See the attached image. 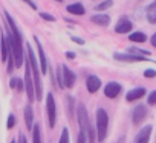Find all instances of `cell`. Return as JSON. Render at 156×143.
<instances>
[{
	"label": "cell",
	"instance_id": "obj_33",
	"mask_svg": "<svg viewBox=\"0 0 156 143\" xmlns=\"http://www.w3.org/2000/svg\"><path fill=\"white\" fill-rule=\"evenodd\" d=\"M25 2H26V3H28V5H29V6L32 8V9H37V5H35V3L32 2V0H25Z\"/></svg>",
	"mask_w": 156,
	"mask_h": 143
},
{
	"label": "cell",
	"instance_id": "obj_29",
	"mask_svg": "<svg viewBox=\"0 0 156 143\" xmlns=\"http://www.w3.org/2000/svg\"><path fill=\"white\" fill-rule=\"evenodd\" d=\"M14 125H16V117H14V114H9V116H8L6 128H8V129H11V128H14Z\"/></svg>",
	"mask_w": 156,
	"mask_h": 143
},
{
	"label": "cell",
	"instance_id": "obj_3",
	"mask_svg": "<svg viewBox=\"0 0 156 143\" xmlns=\"http://www.w3.org/2000/svg\"><path fill=\"white\" fill-rule=\"evenodd\" d=\"M26 50H28V59H29V64H31L34 84H35V99L41 101V98H43V84H41V78H40L41 70L38 68V64H37V59H35V53H34V50H32V47L29 44H28Z\"/></svg>",
	"mask_w": 156,
	"mask_h": 143
},
{
	"label": "cell",
	"instance_id": "obj_32",
	"mask_svg": "<svg viewBox=\"0 0 156 143\" xmlns=\"http://www.w3.org/2000/svg\"><path fill=\"white\" fill-rule=\"evenodd\" d=\"M70 38H72V41H75L78 44H84V40L83 38H78V37H70Z\"/></svg>",
	"mask_w": 156,
	"mask_h": 143
},
{
	"label": "cell",
	"instance_id": "obj_8",
	"mask_svg": "<svg viewBox=\"0 0 156 143\" xmlns=\"http://www.w3.org/2000/svg\"><path fill=\"white\" fill-rule=\"evenodd\" d=\"M61 72H63V82H64V87L66 88H72L75 85V81H76V75L66 65V64H61Z\"/></svg>",
	"mask_w": 156,
	"mask_h": 143
},
{
	"label": "cell",
	"instance_id": "obj_37",
	"mask_svg": "<svg viewBox=\"0 0 156 143\" xmlns=\"http://www.w3.org/2000/svg\"><path fill=\"white\" fill-rule=\"evenodd\" d=\"M11 143H17V141H16V140H12V141H11Z\"/></svg>",
	"mask_w": 156,
	"mask_h": 143
},
{
	"label": "cell",
	"instance_id": "obj_2",
	"mask_svg": "<svg viewBox=\"0 0 156 143\" xmlns=\"http://www.w3.org/2000/svg\"><path fill=\"white\" fill-rule=\"evenodd\" d=\"M76 119H78V125H80V132H83L87 137V143H97V140H98L97 131L92 126L87 108L83 104H80L76 107Z\"/></svg>",
	"mask_w": 156,
	"mask_h": 143
},
{
	"label": "cell",
	"instance_id": "obj_16",
	"mask_svg": "<svg viewBox=\"0 0 156 143\" xmlns=\"http://www.w3.org/2000/svg\"><path fill=\"white\" fill-rule=\"evenodd\" d=\"M145 17H147V22H148V23H151V25L156 23V0H154V2H151V3L147 6V9H145Z\"/></svg>",
	"mask_w": 156,
	"mask_h": 143
},
{
	"label": "cell",
	"instance_id": "obj_4",
	"mask_svg": "<svg viewBox=\"0 0 156 143\" xmlns=\"http://www.w3.org/2000/svg\"><path fill=\"white\" fill-rule=\"evenodd\" d=\"M95 122H97V137L98 141H104L107 137V128H109V114L104 108H97L95 111Z\"/></svg>",
	"mask_w": 156,
	"mask_h": 143
},
{
	"label": "cell",
	"instance_id": "obj_14",
	"mask_svg": "<svg viewBox=\"0 0 156 143\" xmlns=\"http://www.w3.org/2000/svg\"><path fill=\"white\" fill-rule=\"evenodd\" d=\"M151 125H147V126H144L138 134H136V137H135V140H133V143H148V140H150V135H151Z\"/></svg>",
	"mask_w": 156,
	"mask_h": 143
},
{
	"label": "cell",
	"instance_id": "obj_27",
	"mask_svg": "<svg viewBox=\"0 0 156 143\" xmlns=\"http://www.w3.org/2000/svg\"><path fill=\"white\" fill-rule=\"evenodd\" d=\"M110 6H112V0H106V2H103L101 5L97 6V9H98V11H106V9H109Z\"/></svg>",
	"mask_w": 156,
	"mask_h": 143
},
{
	"label": "cell",
	"instance_id": "obj_31",
	"mask_svg": "<svg viewBox=\"0 0 156 143\" xmlns=\"http://www.w3.org/2000/svg\"><path fill=\"white\" fill-rule=\"evenodd\" d=\"M76 143H87V137L83 132H80L78 134V138H76Z\"/></svg>",
	"mask_w": 156,
	"mask_h": 143
},
{
	"label": "cell",
	"instance_id": "obj_34",
	"mask_svg": "<svg viewBox=\"0 0 156 143\" xmlns=\"http://www.w3.org/2000/svg\"><path fill=\"white\" fill-rule=\"evenodd\" d=\"M66 58L67 59H73L75 58V53L73 52H66Z\"/></svg>",
	"mask_w": 156,
	"mask_h": 143
},
{
	"label": "cell",
	"instance_id": "obj_13",
	"mask_svg": "<svg viewBox=\"0 0 156 143\" xmlns=\"http://www.w3.org/2000/svg\"><path fill=\"white\" fill-rule=\"evenodd\" d=\"M132 29H133V23L129 18H126V17L119 18V22L115 26V32L116 34H129V32H132Z\"/></svg>",
	"mask_w": 156,
	"mask_h": 143
},
{
	"label": "cell",
	"instance_id": "obj_7",
	"mask_svg": "<svg viewBox=\"0 0 156 143\" xmlns=\"http://www.w3.org/2000/svg\"><path fill=\"white\" fill-rule=\"evenodd\" d=\"M113 58L116 61H121V62H142V61H153L150 58H145V56H138V55H133V53H121V52H115L113 53Z\"/></svg>",
	"mask_w": 156,
	"mask_h": 143
},
{
	"label": "cell",
	"instance_id": "obj_22",
	"mask_svg": "<svg viewBox=\"0 0 156 143\" xmlns=\"http://www.w3.org/2000/svg\"><path fill=\"white\" fill-rule=\"evenodd\" d=\"M32 143H41V129L37 123L32 128Z\"/></svg>",
	"mask_w": 156,
	"mask_h": 143
},
{
	"label": "cell",
	"instance_id": "obj_12",
	"mask_svg": "<svg viewBox=\"0 0 156 143\" xmlns=\"http://www.w3.org/2000/svg\"><path fill=\"white\" fill-rule=\"evenodd\" d=\"M35 40V44H37V49H38V59H40V70L41 73H48V59H46V55H44V50H43V46L40 43V40L37 37H34Z\"/></svg>",
	"mask_w": 156,
	"mask_h": 143
},
{
	"label": "cell",
	"instance_id": "obj_24",
	"mask_svg": "<svg viewBox=\"0 0 156 143\" xmlns=\"http://www.w3.org/2000/svg\"><path fill=\"white\" fill-rule=\"evenodd\" d=\"M57 82H58V87H60V88H66V87H64V82H63V72H61V65H58V68H57Z\"/></svg>",
	"mask_w": 156,
	"mask_h": 143
},
{
	"label": "cell",
	"instance_id": "obj_11",
	"mask_svg": "<svg viewBox=\"0 0 156 143\" xmlns=\"http://www.w3.org/2000/svg\"><path fill=\"white\" fill-rule=\"evenodd\" d=\"M86 88L89 93H97L101 88V79L97 75H89L86 79Z\"/></svg>",
	"mask_w": 156,
	"mask_h": 143
},
{
	"label": "cell",
	"instance_id": "obj_15",
	"mask_svg": "<svg viewBox=\"0 0 156 143\" xmlns=\"http://www.w3.org/2000/svg\"><path fill=\"white\" fill-rule=\"evenodd\" d=\"M147 93H145V88L144 87H138V88H132L127 91L126 95V101L127 102H133V101H138L141 98H144Z\"/></svg>",
	"mask_w": 156,
	"mask_h": 143
},
{
	"label": "cell",
	"instance_id": "obj_6",
	"mask_svg": "<svg viewBox=\"0 0 156 143\" xmlns=\"http://www.w3.org/2000/svg\"><path fill=\"white\" fill-rule=\"evenodd\" d=\"M46 113H48V123L51 128H54L57 123V104L52 93H48L46 96Z\"/></svg>",
	"mask_w": 156,
	"mask_h": 143
},
{
	"label": "cell",
	"instance_id": "obj_26",
	"mask_svg": "<svg viewBox=\"0 0 156 143\" xmlns=\"http://www.w3.org/2000/svg\"><path fill=\"white\" fill-rule=\"evenodd\" d=\"M147 104L148 105H156V90L147 95Z\"/></svg>",
	"mask_w": 156,
	"mask_h": 143
},
{
	"label": "cell",
	"instance_id": "obj_38",
	"mask_svg": "<svg viewBox=\"0 0 156 143\" xmlns=\"http://www.w3.org/2000/svg\"><path fill=\"white\" fill-rule=\"evenodd\" d=\"M57 2H63V0H57Z\"/></svg>",
	"mask_w": 156,
	"mask_h": 143
},
{
	"label": "cell",
	"instance_id": "obj_9",
	"mask_svg": "<svg viewBox=\"0 0 156 143\" xmlns=\"http://www.w3.org/2000/svg\"><path fill=\"white\" fill-rule=\"evenodd\" d=\"M145 117H147V107L142 105V104L136 105V107L133 108V111H132V122H133V125L142 123Z\"/></svg>",
	"mask_w": 156,
	"mask_h": 143
},
{
	"label": "cell",
	"instance_id": "obj_35",
	"mask_svg": "<svg viewBox=\"0 0 156 143\" xmlns=\"http://www.w3.org/2000/svg\"><path fill=\"white\" fill-rule=\"evenodd\" d=\"M150 43H151V46H154L156 47V32L153 34V37L150 38Z\"/></svg>",
	"mask_w": 156,
	"mask_h": 143
},
{
	"label": "cell",
	"instance_id": "obj_10",
	"mask_svg": "<svg viewBox=\"0 0 156 143\" xmlns=\"http://www.w3.org/2000/svg\"><path fill=\"white\" fill-rule=\"evenodd\" d=\"M121 90H122V87H121L119 82L110 81V82H107L106 87H104V96L109 98V99H115V98L121 93Z\"/></svg>",
	"mask_w": 156,
	"mask_h": 143
},
{
	"label": "cell",
	"instance_id": "obj_19",
	"mask_svg": "<svg viewBox=\"0 0 156 143\" xmlns=\"http://www.w3.org/2000/svg\"><path fill=\"white\" fill-rule=\"evenodd\" d=\"M25 122H26L28 129H32L34 128V111H32V107L31 105H26L25 107Z\"/></svg>",
	"mask_w": 156,
	"mask_h": 143
},
{
	"label": "cell",
	"instance_id": "obj_20",
	"mask_svg": "<svg viewBox=\"0 0 156 143\" xmlns=\"http://www.w3.org/2000/svg\"><path fill=\"white\" fill-rule=\"evenodd\" d=\"M129 40L133 41V43H145L147 41V35L144 32H141V31H136V32L129 35Z\"/></svg>",
	"mask_w": 156,
	"mask_h": 143
},
{
	"label": "cell",
	"instance_id": "obj_25",
	"mask_svg": "<svg viewBox=\"0 0 156 143\" xmlns=\"http://www.w3.org/2000/svg\"><path fill=\"white\" fill-rule=\"evenodd\" d=\"M58 143H69V129L67 128H63V132L60 135Z\"/></svg>",
	"mask_w": 156,
	"mask_h": 143
},
{
	"label": "cell",
	"instance_id": "obj_1",
	"mask_svg": "<svg viewBox=\"0 0 156 143\" xmlns=\"http://www.w3.org/2000/svg\"><path fill=\"white\" fill-rule=\"evenodd\" d=\"M5 17H6L9 29H11V34L8 35V43H9V47H11L12 55H14L16 67H20L23 64V40H22V34H20L17 25L14 23V20L11 18V15L8 12H5Z\"/></svg>",
	"mask_w": 156,
	"mask_h": 143
},
{
	"label": "cell",
	"instance_id": "obj_5",
	"mask_svg": "<svg viewBox=\"0 0 156 143\" xmlns=\"http://www.w3.org/2000/svg\"><path fill=\"white\" fill-rule=\"evenodd\" d=\"M25 88H26V95L29 102H32L35 99V84H34V78H32V72H31V64L29 59L26 58V70H25Z\"/></svg>",
	"mask_w": 156,
	"mask_h": 143
},
{
	"label": "cell",
	"instance_id": "obj_18",
	"mask_svg": "<svg viewBox=\"0 0 156 143\" xmlns=\"http://www.w3.org/2000/svg\"><path fill=\"white\" fill-rule=\"evenodd\" d=\"M66 9H67V12H70L73 15H84V12H86V8L81 3H70V5H67Z\"/></svg>",
	"mask_w": 156,
	"mask_h": 143
},
{
	"label": "cell",
	"instance_id": "obj_30",
	"mask_svg": "<svg viewBox=\"0 0 156 143\" xmlns=\"http://www.w3.org/2000/svg\"><path fill=\"white\" fill-rule=\"evenodd\" d=\"M40 17H41L43 20H48V22H55V17L51 15V14H48V12H41Z\"/></svg>",
	"mask_w": 156,
	"mask_h": 143
},
{
	"label": "cell",
	"instance_id": "obj_21",
	"mask_svg": "<svg viewBox=\"0 0 156 143\" xmlns=\"http://www.w3.org/2000/svg\"><path fill=\"white\" fill-rule=\"evenodd\" d=\"M127 52H129V53H133V55H138V56H150V55H151L148 50L139 49V47H136V46L129 47V49H127Z\"/></svg>",
	"mask_w": 156,
	"mask_h": 143
},
{
	"label": "cell",
	"instance_id": "obj_28",
	"mask_svg": "<svg viewBox=\"0 0 156 143\" xmlns=\"http://www.w3.org/2000/svg\"><path fill=\"white\" fill-rule=\"evenodd\" d=\"M144 76L145 78H156V70L154 68H145L144 70Z\"/></svg>",
	"mask_w": 156,
	"mask_h": 143
},
{
	"label": "cell",
	"instance_id": "obj_36",
	"mask_svg": "<svg viewBox=\"0 0 156 143\" xmlns=\"http://www.w3.org/2000/svg\"><path fill=\"white\" fill-rule=\"evenodd\" d=\"M19 143H28V141H26V137H25L23 134H20V137H19Z\"/></svg>",
	"mask_w": 156,
	"mask_h": 143
},
{
	"label": "cell",
	"instance_id": "obj_23",
	"mask_svg": "<svg viewBox=\"0 0 156 143\" xmlns=\"http://www.w3.org/2000/svg\"><path fill=\"white\" fill-rule=\"evenodd\" d=\"M9 85H11V88H17L19 91H22L23 87H25V82L22 79H19V78H12L11 82H9Z\"/></svg>",
	"mask_w": 156,
	"mask_h": 143
},
{
	"label": "cell",
	"instance_id": "obj_17",
	"mask_svg": "<svg viewBox=\"0 0 156 143\" xmlns=\"http://www.w3.org/2000/svg\"><path fill=\"white\" fill-rule=\"evenodd\" d=\"M90 22H94L95 25H100V26H109L110 17L107 14H95V15H92Z\"/></svg>",
	"mask_w": 156,
	"mask_h": 143
}]
</instances>
